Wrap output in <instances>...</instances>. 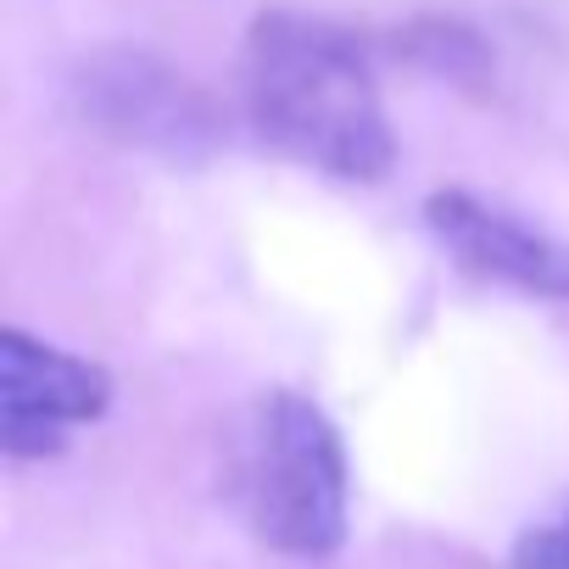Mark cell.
I'll return each mask as SVG.
<instances>
[{
	"label": "cell",
	"instance_id": "2",
	"mask_svg": "<svg viewBox=\"0 0 569 569\" xmlns=\"http://www.w3.org/2000/svg\"><path fill=\"white\" fill-rule=\"evenodd\" d=\"M240 497L257 541L279 558L325 563L347 547L352 475L330 413L302 391H268L251 408Z\"/></svg>",
	"mask_w": 569,
	"mask_h": 569
},
{
	"label": "cell",
	"instance_id": "4",
	"mask_svg": "<svg viewBox=\"0 0 569 569\" xmlns=\"http://www.w3.org/2000/svg\"><path fill=\"white\" fill-rule=\"evenodd\" d=\"M112 408V375L29 330H0V447L7 458H57L73 425Z\"/></svg>",
	"mask_w": 569,
	"mask_h": 569
},
{
	"label": "cell",
	"instance_id": "7",
	"mask_svg": "<svg viewBox=\"0 0 569 569\" xmlns=\"http://www.w3.org/2000/svg\"><path fill=\"white\" fill-rule=\"evenodd\" d=\"M508 569H569V508L552 525H536L513 541Z\"/></svg>",
	"mask_w": 569,
	"mask_h": 569
},
{
	"label": "cell",
	"instance_id": "6",
	"mask_svg": "<svg viewBox=\"0 0 569 569\" xmlns=\"http://www.w3.org/2000/svg\"><path fill=\"white\" fill-rule=\"evenodd\" d=\"M397 57H408L413 68H425L447 84H463V90H480L491 79L486 40L458 18H413L408 29H397Z\"/></svg>",
	"mask_w": 569,
	"mask_h": 569
},
{
	"label": "cell",
	"instance_id": "3",
	"mask_svg": "<svg viewBox=\"0 0 569 569\" xmlns=\"http://www.w3.org/2000/svg\"><path fill=\"white\" fill-rule=\"evenodd\" d=\"M68 101L79 123L123 151H146L173 168H196L223 146V107L173 62L140 46H101L79 62Z\"/></svg>",
	"mask_w": 569,
	"mask_h": 569
},
{
	"label": "cell",
	"instance_id": "1",
	"mask_svg": "<svg viewBox=\"0 0 569 569\" xmlns=\"http://www.w3.org/2000/svg\"><path fill=\"white\" fill-rule=\"evenodd\" d=\"M251 129L319 173L375 184L397 162V134L358 34L308 12H262L240 57Z\"/></svg>",
	"mask_w": 569,
	"mask_h": 569
},
{
	"label": "cell",
	"instance_id": "5",
	"mask_svg": "<svg viewBox=\"0 0 569 569\" xmlns=\"http://www.w3.org/2000/svg\"><path fill=\"white\" fill-rule=\"evenodd\" d=\"M425 218L436 240L480 279L513 284L525 297L569 302V240L469 196V190H436L425 201Z\"/></svg>",
	"mask_w": 569,
	"mask_h": 569
}]
</instances>
